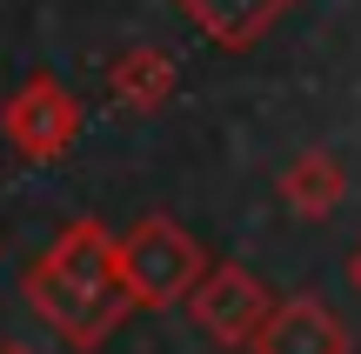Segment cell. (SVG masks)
<instances>
[{"mask_svg": "<svg viewBox=\"0 0 361 354\" xmlns=\"http://www.w3.org/2000/svg\"><path fill=\"white\" fill-rule=\"evenodd\" d=\"M0 354H34V348H20V341H7V348H0Z\"/></svg>", "mask_w": 361, "mask_h": 354, "instance_id": "obj_10", "label": "cell"}, {"mask_svg": "<svg viewBox=\"0 0 361 354\" xmlns=\"http://www.w3.org/2000/svg\"><path fill=\"white\" fill-rule=\"evenodd\" d=\"M80 127H87V114H80V101L54 74H27L20 87L0 101V141H7L27 167H54V160H67L74 141H80Z\"/></svg>", "mask_w": 361, "mask_h": 354, "instance_id": "obj_3", "label": "cell"}, {"mask_svg": "<svg viewBox=\"0 0 361 354\" xmlns=\"http://www.w3.org/2000/svg\"><path fill=\"white\" fill-rule=\"evenodd\" d=\"M255 354H355V334L322 294H288V301H274Z\"/></svg>", "mask_w": 361, "mask_h": 354, "instance_id": "obj_5", "label": "cell"}, {"mask_svg": "<svg viewBox=\"0 0 361 354\" xmlns=\"http://www.w3.org/2000/svg\"><path fill=\"white\" fill-rule=\"evenodd\" d=\"M274 194H281V208L295 214V221H328V214L348 201V167H341L328 147H308V154H295L281 167Z\"/></svg>", "mask_w": 361, "mask_h": 354, "instance_id": "obj_8", "label": "cell"}, {"mask_svg": "<svg viewBox=\"0 0 361 354\" xmlns=\"http://www.w3.org/2000/svg\"><path fill=\"white\" fill-rule=\"evenodd\" d=\"M348 288H355V294H361V248H355V254H348Z\"/></svg>", "mask_w": 361, "mask_h": 354, "instance_id": "obj_9", "label": "cell"}, {"mask_svg": "<svg viewBox=\"0 0 361 354\" xmlns=\"http://www.w3.org/2000/svg\"><path fill=\"white\" fill-rule=\"evenodd\" d=\"M114 261H121V288L134 308H188V294L207 281V248L174 221V214H141L128 234H114Z\"/></svg>", "mask_w": 361, "mask_h": 354, "instance_id": "obj_2", "label": "cell"}, {"mask_svg": "<svg viewBox=\"0 0 361 354\" xmlns=\"http://www.w3.org/2000/svg\"><path fill=\"white\" fill-rule=\"evenodd\" d=\"M295 0H174V13L221 53H247L281 27V13Z\"/></svg>", "mask_w": 361, "mask_h": 354, "instance_id": "obj_6", "label": "cell"}, {"mask_svg": "<svg viewBox=\"0 0 361 354\" xmlns=\"http://www.w3.org/2000/svg\"><path fill=\"white\" fill-rule=\"evenodd\" d=\"M268 315H274L268 281H261L255 267H241V261H214V267H207V281L188 294V321L214 348H228V354L255 348L261 328H268Z\"/></svg>", "mask_w": 361, "mask_h": 354, "instance_id": "obj_4", "label": "cell"}, {"mask_svg": "<svg viewBox=\"0 0 361 354\" xmlns=\"http://www.w3.org/2000/svg\"><path fill=\"white\" fill-rule=\"evenodd\" d=\"M20 294L34 308V321L67 341L74 354H94L101 341H114L121 321L134 315L128 288H121V261H114V234L101 221H67L47 248L27 261Z\"/></svg>", "mask_w": 361, "mask_h": 354, "instance_id": "obj_1", "label": "cell"}, {"mask_svg": "<svg viewBox=\"0 0 361 354\" xmlns=\"http://www.w3.org/2000/svg\"><path fill=\"white\" fill-rule=\"evenodd\" d=\"M180 87V67L168 47H154V40H134V47H121L114 61H107V94H114V107H128V114H154V107H168Z\"/></svg>", "mask_w": 361, "mask_h": 354, "instance_id": "obj_7", "label": "cell"}]
</instances>
